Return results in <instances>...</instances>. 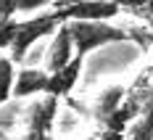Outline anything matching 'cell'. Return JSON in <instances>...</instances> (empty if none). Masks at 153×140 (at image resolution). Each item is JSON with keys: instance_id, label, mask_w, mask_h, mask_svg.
<instances>
[{"instance_id": "cell-13", "label": "cell", "mask_w": 153, "mask_h": 140, "mask_svg": "<svg viewBox=\"0 0 153 140\" xmlns=\"http://www.w3.org/2000/svg\"><path fill=\"white\" fill-rule=\"evenodd\" d=\"M16 13H19V0H0V21L13 19Z\"/></svg>"}, {"instance_id": "cell-5", "label": "cell", "mask_w": 153, "mask_h": 140, "mask_svg": "<svg viewBox=\"0 0 153 140\" xmlns=\"http://www.w3.org/2000/svg\"><path fill=\"white\" fill-rule=\"evenodd\" d=\"M76 56V48H74V37H71V29H69V21H63L58 32L53 34V42L48 48V58H45V69L53 74V71H58L63 69L66 63L71 61Z\"/></svg>"}, {"instance_id": "cell-15", "label": "cell", "mask_w": 153, "mask_h": 140, "mask_svg": "<svg viewBox=\"0 0 153 140\" xmlns=\"http://www.w3.org/2000/svg\"><path fill=\"white\" fill-rule=\"evenodd\" d=\"M98 140H124V132H116V130H100Z\"/></svg>"}, {"instance_id": "cell-3", "label": "cell", "mask_w": 153, "mask_h": 140, "mask_svg": "<svg viewBox=\"0 0 153 140\" xmlns=\"http://www.w3.org/2000/svg\"><path fill=\"white\" fill-rule=\"evenodd\" d=\"M56 11L63 21H111L122 13V5L116 0H79Z\"/></svg>"}, {"instance_id": "cell-11", "label": "cell", "mask_w": 153, "mask_h": 140, "mask_svg": "<svg viewBox=\"0 0 153 140\" xmlns=\"http://www.w3.org/2000/svg\"><path fill=\"white\" fill-rule=\"evenodd\" d=\"M16 27H19V21H13V19L0 21V50H11V45L16 40Z\"/></svg>"}, {"instance_id": "cell-14", "label": "cell", "mask_w": 153, "mask_h": 140, "mask_svg": "<svg viewBox=\"0 0 153 140\" xmlns=\"http://www.w3.org/2000/svg\"><path fill=\"white\" fill-rule=\"evenodd\" d=\"M19 140H56L50 132H34V130H27V135L24 138H19Z\"/></svg>"}, {"instance_id": "cell-8", "label": "cell", "mask_w": 153, "mask_h": 140, "mask_svg": "<svg viewBox=\"0 0 153 140\" xmlns=\"http://www.w3.org/2000/svg\"><path fill=\"white\" fill-rule=\"evenodd\" d=\"M124 98H127V87H124V85H111V87H106V90H100V95L95 98V103L90 106L92 122L103 127L108 122V116L122 106Z\"/></svg>"}, {"instance_id": "cell-9", "label": "cell", "mask_w": 153, "mask_h": 140, "mask_svg": "<svg viewBox=\"0 0 153 140\" xmlns=\"http://www.w3.org/2000/svg\"><path fill=\"white\" fill-rule=\"evenodd\" d=\"M11 56H0V106L13 98V85H16V66Z\"/></svg>"}, {"instance_id": "cell-12", "label": "cell", "mask_w": 153, "mask_h": 140, "mask_svg": "<svg viewBox=\"0 0 153 140\" xmlns=\"http://www.w3.org/2000/svg\"><path fill=\"white\" fill-rule=\"evenodd\" d=\"M56 0H19V13H34L45 5H53Z\"/></svg>"}, {"instance_id": "cell-10", "label": "cell", "mask_w": 153, "mask_h": 140, "mask_svg": "<svg viewBox=\"0 0 153 140\" xmlns=\"http://www.w3.org/2000/svg\"><path fill=\"white\" fill-rule=\"evenodd\" d=\"M129 140H153V93L143 103V116L129 130Z\"/></svg>"}, {"instance_id": "cell-1", "label": "cell", "mask_w": 153, "mask_h": 140, "mask_svg": "<svg viewBox=\"0 0 153 140\" xmlns=\"http://www.w3.org/2000/svg\"><path fill=\"white\" fill-rule=\"evenodd\" d=\"M69 29L74 37V48L76 56H90L92 50L111 42H129L132 40V32L122 29V27H114L108 21H69Z\"/></svg>"}, {"instance_id": "cell-4", "label": "cell", "mask_w": 153, "mask_h": 140, "mask_svg": "<svg viewBox=\"0 0 153 140\" xmlns=\"http://www.w3.org/2000/svg\"><path fill=\"white\" fill-rule=\"evenodd\" d=\"M58 101L61 98H56V95H50V93L37 95L29 106H27V130L50 132L56 116H58Z\"/></svg>"}, {"instance_id": "cell-16", "label": "cell", "mask_w": 153, "mask_h": 140, "mask_svg": "<svg viewBox=\"0 0 153 140\" xmlns=\"http://www.w3.org/2000/svg\"><path fill=\"white\" fill-rule=\"evenodd\" d=\"M87 140H98V135H92V138H87Z\"/></svg>"}, {"instance_id": "cell-7", "label": "cell", "mask_w": 153, "mask_h": 140, "mask_svg": "<svg viewBox=\"0 0 153 140\" xmlns=\"http://www.w3.org/2000/svg\"><path fill=\"white\" fill-rule=\"evenodd\" d=\"M48 82H50V71H48V69L24 66V69L16 74L13 98H37V95L48 93Z\"/></svg>"}, {"instance_id": "cell-2", "label": "cell", "mask_w": 153, "mask_h": 140, "mask_svg": "<svg viewBox=\"0 0 153 140\" xmlns=\"http://www.w3.org/2000/svg\"><path fill=\"white\" fill-rule=\"evenodd\" d=\"M61 24H63V19H61V13H58L56 8H53L50 13L34 16V19H27V21H19V27H16V40H13V45H11V58H13L16 63H21L37 40L53 37Z\"/></svg>"}, {"instance_id": "cell-6", "label": "cell", "mask_w": 153, "mask_h": 140, "mask_svg": "<svg viewBox=\"0 0 153 140\" xmlns=\"http://www.w3.org/2000/svg\"><path fill=\"white\" fill-rule=\"evenodd\" d=\"M82 66H85V58H82V56H74L63 69L53 71V74H50V82H48V93L56 95V98H69V95L74 93V87L79 85Z\"/></svg>"}]
</instances>
